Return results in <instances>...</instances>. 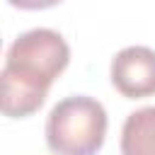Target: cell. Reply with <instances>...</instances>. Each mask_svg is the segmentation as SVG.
I'll return each mask as SVG.
<instances>
[{"mask_svg": "<svg viewBox=\"0 0 155 155\" xmlns=\"http://www.w3.org/2000/svg\"><path fill=\"white\" fill-rule=\"evenodd\" d=\"M70 48L53 29H29L19 34L2 65V114L24 119L41 109L48 87L68 68Z\"/></svg>", "mask_w": 155, "mask_h": 155, "instance_id": "1", "label": "cell"}, {"mask_svg": "<svg viewBox=\"0 0 155 155\" xmlns=\"http://www.w3.org/2000/svg\"><path fill=\"white\" fill-rule=\"evenodd\" d=\"M104 136L107 111L94 97H65L46 119V143L56 155H97Z\"/></svg>", "mask_w": 155, "mask_h": 155, "instance_id": "2", "label": "cell"}, {"mask_svg": "<svg viewBox=\"0 0 155 155\" xmlns=\"http://www.w3.org/2000/svg\"><path fill=\"white\" fill-rule=\"evenodd\" d=\"M111 82L128 99L155 94V51L148 46L121 48L111 61Z\"/></svg>", "mask_w": 155, "mask_h": 155, "instance_id": "3", "label": "cell"}, {"mask_svg": "<svg viewBox=\"0 0 155 155\" xmlns=\"http://www.w3.org/2000/svg\"><path fill=\"white\" fill-rule=\"evenodd\" d=\"M121 155H155V107H143L126 116Z\"/></svg>", "mask_w": 155, "mask_h": 155, "instance_id": "4", "label": "cell"}, {"mask_svg": "<svg viewBox=\"0 0 155 155\" xmlns=\"http://www.w3.org/2000/svg\"><path fill=\"white\" fill-rule=\"evenodd\" d=\"M7 2L19 10H46V7H53L63 0H7Z\"/></svg>", "mask_w": 155, "mask_h": 155, "instance_id": "5", "label": "cell"}]
</instances>
